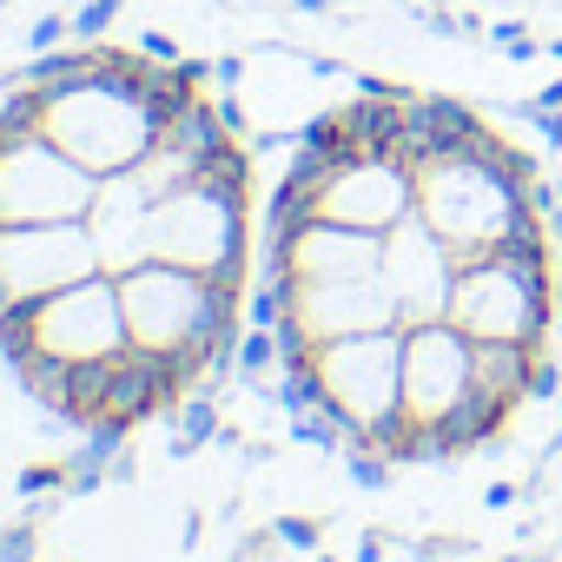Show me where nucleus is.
Segmentation results:
<instances>
[{
    "label": "nucleus",
    "instance_id": "1",
    "mask_svg": "<svg viewBox=\"0 0 562 562\" xmlns=\"http://www.w3.org/2000/svg\"><path fill=\"white\" fill-rule=\"evenodd\" d=\"M120 312H126V338L139 351H159L179 364V378L199 391L205 384V358L225 331H238L245 312V285H225V278H199L186 265L146 258L120 278Z\"/></svg>",
    "mask_w": 562,
    "mask_h": 562
},
{
    "label": "nucleus",
    "instance_id": "2",
    "mask_svg": "<svg viewBox=\"0 0 562 562\" xmlns=\"http://www.w3.org/2000/svg\"><path fill=\"white\" fill-rule=\"evenodd\" d=\"M153 74H159V60L146 74H133V80L126 74H87V80H67V87L41 93L47 100L41 133L67 159H80L93 179L133 172L159 146V133H166V113L153 100Z\"/></svg>",
    "mask_w": 562,
    "mask_h": 562
},
{
    "label": "nucleus",
    "instance_id": "3",
    "mask_svg": "<svg viewBox=\"0 0 562 562\" xmlns=\"http://www.w3.org/2000/svg\"><path fill=\"white\" fill-rule=\"evenodd\" d=\"M417 212L430 218L437 238L457 245V258H476L536 205H529V186H516L490 159V126H483L463 153H443V159L417 166Z\"/></svg>",
    "mask_w": 562,
    "mask_h": 562
},
{
    "label": "nucleus",
    "instance_id": "4",
    "mask_svg": "<svg viewBox=\"0 0 562 562\" xmlns=\"http://www.w3.org/2000/svg\"><path fill=\"white\" fill-rule=\"evenodd\" d=\"M153 258L186 265L199 278H225L245 285V258H251V218H245V192H218L205 179L166 192L153 205Z\"/></svg>",
    "mask_w": 562,
    "mask_h": 562
},
{
    "label": "nucleus",
    "instance_id": "5",
    "mask_svg": "<svg viewBox=\"0 0 562 562\" xmlns=\"http://www.w3.org/2000/svg\"><path fill=\"white\" fill-rule=\"evenodd\" d=\"M549 265H516L496 251L457 258V292H450V325L470 338H509V345H542L555 331L549 305Z\"/></svg>",
    "mask_w": 562,
    "mask_h": 562
},
{
    "label": "nucleus",
    "instance_id": "6",
    "mask_svg": "<svg viewBox=\"0 0 562 562\" xmlns=\"http://www.w3.org/2000/svg\"><path fill=\"white\" fill-rule=\"evenodd\" d=\"M318 384H325V411L345 424V450H351L371 424L404 411V331H358V338L318 345Z\"/></svg>",
    "mask_w": 562,
    "mask_h": 562
},
{
    "label": "nucleus",
    "instance_id": "7",
    "mask_svg": "<svg viewBox=\"0 0 562 562\" xmlns=\"http://www.w3.org/2000/svg\"><path fill=\"white\" fill-rule=\"evenodd\" d=\"M100 199V179L67 159L47 133L0 139V225H60L87 218Z\"/></svg>",
    "mask_w": 562,
    "mask_h": 562
},
{
    "label": "nucleus",
    "instance_id": "8",
    "mask_svg": "<svg viewBox=\"0 0 562 562\" xmlns=\"http://www.w3.org/2000/svg\"><path fill=\"white\" fill-rule=\"evenodd\" d=\"M100 271L87 218L60 225H0V305H47L54 292Z\"/></svg>",
    "mask_w": 562,
    "mask_h": 562
},
{
    "label": "nucleus",
    "instance_id": "9",
    "mask_svg": "<svg viewBox=\"0 0 562 562\" xmlns=\"http://www.w3.org/2000/svg\"><path fill=\"white\" fill-rule=\"evenodd\" d=\"M378 278H384L391 299H397V331L437 325V318H450V292H457V245L437 238L424 212H411L404 225L384 232Z\"/></svg>",
    "mask_w": 562,
    "mask_h": 562
},
{
    "label": "nucleus",
    "instance_id": "10",
    "mask_svg": "<svg viewBox=\"0 0 562 562\" xmlns=\"http://www.w3.org/2000/svg\"><path fill=\"white\" fill-rule=\"evenodd\" d=\"M133 338H126V312H120V278L113 271H93L80 285L54 292L41 312H34V351H54L67 364H93V358H120Z\"/></svg>",
    "mask_w": 562,
    "mask_h": 562
},
{
    "label": "nucleus",
    "instance_id": "11",
    "mask_svg": "<svg viewBox=\"0 0 562 562\" xmlns=\"http://www.w3.org/2000/svg\"><path fill=\"white\" fill-rule=\"evenodd\" d=\"M476 391V338L450 318L404 331V411L417 424H443Z\"/></svg>",
    "mask_w": 562,
    "mask_h": 562
},
{
    "label": "nucleus",
    "instance_id": "12",
    "mask_svg": "<svg viewBox=\"0 0 562 562\" xmlns=\"http://www.w3.org/2000/svg\"><path fill=\"white\" fill-rule=\"evenodd\" d=\"M384 265V232H358L338 225L325 212H312L299 232H285L278 245H258V278L292 271L299 285H325V278H371Z\"/></svg>",
    "mask_w": 562,
    "mask_h": 562
},
{
    "label": "nucleus",
    "instance_id": "13",
    "mask_svg": "<svg viewBox=\"0 0 562 562\" xmlns=\"http://www.w3.org/2000/svg\"><path fill=\"white\" fill-rule=\"evenodd\" d=\"M318 212L338 225H358V232H391L417 212V166H404L397 153H351L325 179Z\"/></svg>",
    "mask_w": 562,
    "mask_h": 562
},
{
    "label": "nucleus",
    "instance_id": "14",
    "mask_svg": "<svg viewBox=\"0 0 562 562\" xmlns=\"http://www.w3.org/2000/svg\"><path fill=\"white\" fill-rule=\"evenodd\" d=\"M292 318L305 325L312 345H331V338H358V331H397V299L378 271L371 278H325V285L292 292Z\"/></svg>",
    "mask_w": 562,
    "mask_h": 562
},
{
    "label": "nucleus",
    "instance_id": "15",
    "mask_svg": "<svg viewBox=\"0 0 562 562\" xmlns=\"http://www.w3.org/2000/svg\"><path fill=\"white\" fill-rule=\"evenodd\" d=\"M87 225H93V245H100V271L126 278L133 265L153 258V205L126 179H100V199H93Z\"/></svg>",
    "mask_w": 562,
    "mask_h": 562
},
{
    "label": "nucleus",
    "instance_id": "16",
    "mask_svg": "<svg viewBox=\"0 0 562 562\" xmlns=\"http://www.w3.org/2000/svg\"><path fill=\"white\" fill-rule=\"evenodd\" d=\"M483 133V113L450 100V93H411L404 106V133H397V159L404 166H430L443 153H463Z\"/></svg>",
    "mask_w": 562,
    "mask_h": 562
},
{
    "label": "nucleus",
    "instance_id": "17",
    "mask_svg": "<svg viewBox=\"0 0 562 562\" xmlns=\"http://www.w3.org/2000/svg\"><path fill=\"white\" fill-rule=\"evenodd\" d=\"M529 371H536V345H509V338H476V391L496 404H529Z\"/></svg>",
    "mask_w": 562,
    "mask_h": 562
},
{
    "label": "nucleus",
    "instance_id": "18",
    "mask_svg": "<svg viewBox=\"0 0 562 562\" xmlns=\"http://www.w3.org/2000/svg\"><path fill=\"white\" fill-rule=\"evenodd\" d=\"M509 411L516 404H496V397H483V391H470L437 430H443V443H450V457H470V450H483V443H496L503 437V424H509Z\"/></svg>",
    "mask_w": 562,
    "mask_h": 562
},
{
    "label": "nucleus",
    "instance_id": "19",
    "mask_svg": "<svg viewBox=\"0 0 562 562\" xmlns=\"http://www.w3.org/2000/svg\"><path fill=\"white\" fill-rule=\"evenodd\" d=\"M172 424H179V437H172V457H192V450H205V443H218V397H212V384H199V391H186V404L172 411Z\"/></svg>",
    "mask_w": 562,
    "mask_h": 562
},
{
    "label": "nucleus",
    "instance_id": "20",
    "mask_svg": "<svg viewBox=\"0 0 562 562\" xmlns=\"http://www.w3.org/2000/svg\"><path fill=\"white\" fill-rule=\"evenodd\" d=\"M265 371H278V338L265 325H251L238 338V378H265Z\"/></svg>",
    "mask_w": 562,
    "mask_h": 562
},
{
    "label": "nucleus",
    "instance_id": "21",
    "mask_svg": "<svg viewBox=\"0 0 562 562\" xmlns=\"http://www.w3.org/2000/svg\"><path fill=\"white\" fill-rule=\"evenodd\" d=\"M271 542H285L292 555H318V549H325V529H318L312 516H278V522H271Z\"/></svg>",
    "mask_w": 562,
    "mask_h": 562
},
{
    "label": "nucleus",
    "instance_id": "22",
    "mask_svg": "<svg viewBox=\"0 0 562 562\" xmlns=\"http://www.w3.org/2000/svg\"><path fill=\"white\" fill-rule=\"evenodd\" d=\"M120 8H126V0H87V8L74 14V34H80V41H106L113 21H120Z\"/></svg>",
    "mask_w": 562,
    "mask_h": 562
},
{
    "label": "nucleus",
    "instance_id": "23",
    "mask_svg": "<svg viewBox=\"0 0 562 562\" xmlns=\"http://www.w3.org/2000/svg\"><path fill=\"white\" fill-rule=\"evenodd\" d=\"M345 470H351L358 490H384L391 483V457H378V450H345Z\"/></svg>",
    "mask_w": 562,
    "mask_h": 562
},
{
    "label": "nucleus",
    "instance_id": "24",
    "mask_svg": "<svg viewBox=\"0 0 562 562\" xmlns=\"http://www.w3.org/2000/svg\"><path fill=\"white\" fill-rule=\"evenodd\" d=\"M562 397V358H542L536 351V371H529V404H555Z\"/></svg>",
    "mask_w": 562,
    "mask_h": 562
},
{
    "label": "nucleus",
    "instance_id": "25",
    "mask_svg": "<svg viewBox=\"0 0 562 562\" xmlns=\"http://www.w3.org/2000/svg\"><path fill=\"white\" fill-rule=\"evenodd\" d=\"M516 113L536 126V139H542V146H562V106H536V100H522Z\"/></svg>",
    "mask_w": 562,
    "mask_h": 562
},
{
    "label": "nucleus",
    "instance_id": "26",
    "mask_svg": "<svg viewBox=\"0 0 562 562\" xmlns=\"http://www.w3.org/2000/svg\"><path fill=\"white\" fill-rule=\"evenodd\" d=\"M74 34V21L67 14H47V21H34V34H27V54H47V47H60Z\"/></svg>",
    "mask_w": 562,
    "mask_h": 562
},
{
    "label": "nucleus",
    "instance_id": "27",
    "mask_svg": "<svg viewBox=\"0 0 562 562\" xmlns=\"http://www.w3.org/2000/svg\"><path fill=\"white\" fill-rule=\"evenodd\" d=\"M0 562H34V516L0 536Z\"/></svg>",
    "mask_w": 562,
    "mask_h": 562
},
{
    "label": "nucleus",
    "instance_id": "28",
    "mask_svg": "<svg viewBox=\"0 0 562 562\" xmlns=\"http://www.w3.org/2000/svg\"><path fill=\"white\" fill-rule=\"evenodd\" d=\"M139 54H146V60H159V67H172V60H186V54H179V41H172L166 27H146V34H139Z\"/></svg>",
    "mask_w": 562,
    "mask_h": 562
},
{
    "label": "nucleus",
    "instance_id": "29",
    "mask_svg": "<svg viewBox=\"0 0 562 562\" xmlns=\"http://www.w3.org/2000/svg\"><path fill=\"white\" fill-rule=\"evenodd\" d=\"M212 80H218V87H238V80H245V60H238V54L212 60Z\"/></svg>",
    "mask_w": 562,
    "mask_h": 562
},
{
    "label": "nucleus",
    "instance_id": "30",
    "mask_svg": "<svg viewBox=\"0 0 562 562\" xmlns=\"http://www.w3.org/2000/svg\"><path fill=\"white\" fill-rule=\"evenodd\" d=\"M212 106H218V120H225V133L238 139V133H245V106H238L232 93H225V100H212Z\"/></svg>",
    "mask_w": 562,
    "mask_h": 562
},
{
    "label": "nucleus",
    "instance_id": "31",
    "mask_svg": "<svg viewBox=\"0 0 562 562\" xmlns=\"http://www.w3.org/2000/svg\"><path fill=\"white\" fill-rule=\"evenodd\" d=\"M529 27L522 21H496V27H483V41H496V47H509V41H522Z\"/></svg>",
    "mask_w": 562,
    "mask_h": 562
},
{
    "label": "nucleus",
    "instance_id": "32",
    "mask_svg": "<svg viewBox=\"0 0 562 562\" xmlns=\"http://www.w3.org/2000/svg\"><path fill=\"white\" fill-rule=\"evenodd\" d=\"M384 549H391V536H378V529H364V542H358V562H384Z\"/></svg>",
    "mask_w": 562,
    "mask_h": 562
},
{
    "label": "nucleus",
    "instance_id": "33",
    "mask_svg": "<svg viewBox=\"0 0 562 562\" xmlns=\"http://www.w3.org/2000/svg\"><path fill=\"white\" fill-rule=\"evenodd\" d=\"M516 496H522V490H516V483H490V490H483V503H490V509H509V503H516Z\"/></svg>",
    "mask_w": 562,
    "mask_h": 562
},
{
    "label": "nucleus",
    "instance_id": "34",
    "mask_svg": "<svg viewBox=\"0 0 562 562\" xmlns=\"http://www.w3.org/2000/svg\"><path fill=\"white\" fill-rule=\"evenodd\" d=\"M542 225H549V238H562V179H555V205H549V218H542Z\"/></svg>",
    "mask_w": 562,
    "mask_h": 562
},
{
    "label": "nucleus",
    "instance_id": "35",
    "mask_svg": "<svg viewBox=\"0 0 562 562\" xmlns=\"http://www.w3.org/2000/svg\"><path fill=\"white\" fill-rule=\"evenodd\" d=\"M536 106H562V80H549V87H536Z\"/></svg>",
    "mask_w": 562,
    "mask_h": 562
},
{
    "label": "nucleus",
    "instance_id": "36",
    "mask_svg": "<svg viewBox=\"0 0 562 562\" xmlns=\"http://www.w3.org/2000/svg\"><path fill=\"white\" fill-rule=\"evenodd\" d=\"M292 8H299V14H325V8H331V0H292Z\"/></svg>",
    "mask_w": 562,
    "mask_h": 562
},
{
    "label": "nucleus",
    "instance_id": "37",
    "mask_svg": "<svg viewBox=\"0 0 562 562\" xmlns=\"http://www.w3.org/2000/svg\"><path fill=\"white\" fill-rule=\"evenodd\" d=\"M542 54H549V60H562V41H549V47H542Z\"/></svg>",
    "mask_w": 562,
    "mask_h": 562
},
{
    "label": "nucleus",
    "instance_id": "38",
    "mask_svg": "<svg viewBox=\"0 0 562 562\" xmlns=\"http://www.w3.org/2000/svg\"><path fill=\"white\" fill-rule=\"evenodd\" d=\"M305 562H338V555H325V549H318V555H305Z\"/></svg>",
    "mask_w": 562,
    "mask_h": 562
},
{
    "label": "nucleus",
    "instance_id": "39",
    "mask_svg": "<svg viewBox=\"0 0 562 562\" xmlns=\"http://www.w3.org/2000/svg\"><path fill=\"white\" fill-rule=\"evenodd\" d=\"M555 325H562V305H555Z\"/></svg>",
    "mask_w": 562,
    "mask_h": 562
},
{
    "label": "nucleus",
    "instance_id": "40",
    "mask_svg": "<svg viewBox=\"0 0 562 562\" xmlns=\"http://www.w3.org/2000/svg\"><path fill=\"white\" fill-rule=\"evenodd\" d=\"M555 358H562V345H555Z\"/></svg>",
    "mask_w": 562,
    "mask_h": 562
},
{
    "label": "nucleus",
    "instance_id": "41",
    "mask_svg": "<svg viewBox=\"0 0 562 562\" xmlns=\"http://www.w3.org/2000/svg\"><path fill=\"white\" fill-rule=\"evenodd\" d=\"M0 8H8V0H0Z\"/></svg>",
    "mask_w": 562,
    "mask_h": 562
}]
</instances>
